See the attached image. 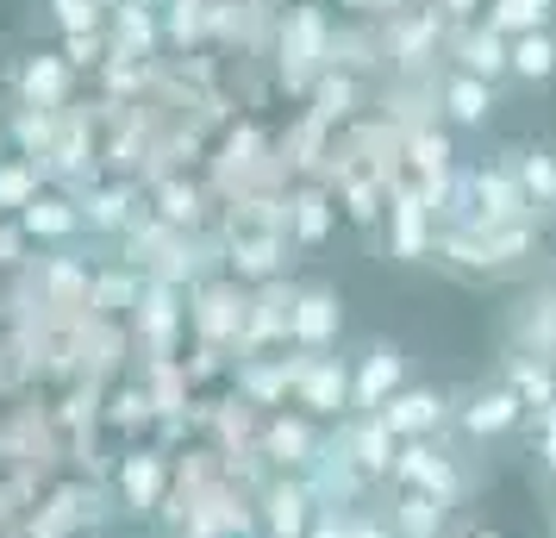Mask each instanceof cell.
I'll return each mask as SVG.
<instances>
[{
	"label": "cell",
	"mask_w": 556,
	"mask_h": 538,
	"mask_svg": "<svg viewBox=\"0 0 556 538\" xmlns=\"http://www.w3.org/2000/svg\"><path fill=\"white\" fill-rule=\"evenodd\" d=\"M394 495H431L438 508H463V495H469V483H463V470H456L451 451H438L431 438H413V445H401V458H394Z\"/></svg>",
	"instance_id": "1"
},
{
	"label": "cell",
	"mask_w": 556,
	"mask_h": 538,
	"mask_svg": "<svg viewBox=\"0 0 556 538\" xmlns=\"http://www.w3.org/2000/svg\"><path fill=\"white\" fill-rule=\"evenodd\" d=\"M169 488H176V458L169 451H126V458L113 463V495H119V508L131 520H156L163 501H169Z\"/></svg>",
	"instance_id": "2"
},
{
	"label": "cell",
	"mask_w": 556,
	"mask_h": 538,
	"mask_svg": "<svg viewBox=\"0 0 556 538\" xmlns=\"http://www.w3.org/2000/svg\"><path fill=\"white\" fill-rule=\"evenodd\" d=\"M301 483H306V495L331 513L363 508V495H369V476L356 470V458L344 451V438H326V445H319V458L301 470Z\"/></svg>",
	"instance_id": "3"
},
{
	"label": "cell",
	"mask_w": 556,
	"mask_h": 538,
	"mask_svg": "<svg viewBox=\"0 0 556 538\" xmlns=\"http://www.w3.org/2000/svg\"><path fill=\"white\" fill-rule=\"evenodd\" d=\"M313 513H319V501L306 495L301 476H269L256 488V526H263V538H306Z\"/></svg>",
	"instance_id": "4"
},
{
	"label": "cell",
	"mask_w": 556,
	"mask_h": 538,
	"mask_svg": "<svg viewBox=\"0 0 556 538\" xmlns=\"http://www.w3.org/2000/svg\"><path fill=\"white\" fill-rule=\"evenodd\" d=\"M319 426L306 420V413H276V420H263V463L276 470V476H301L306 463L319 458Z\"/></svg>",
	"instance_id": "5"
},
{
	"label": "cell",
	"mask_w": 556,
	"mask_h": 538,
	"mask_svg": "<svg viewBox=\"0 0 556 538\" xmlns=\"http://www.w3.org/2000/svg\"><path fill=\"white\" fill-rule=\"evenodd\" d=\"M338 438H344V451L356 458V470H363L369 483H388V476H394L401 438L388 433V420H381V413H356V420H344V426H338Z\"/></svg>",
	"instance_id": "6"
},
{
	"label": "cell",
	"mask_w": 556,
	"mask_h": 538,
	"mask_svg": "<svg viewBox=\"0 0 556 538\" xmlns=\"http://www.w3.org/2000/svg\"><path fill=\"white\" fill-rule=\"evenodd\" d=\"M401 388H406V358L394 351V345H376L369 358L356 363V376H351V408L356 413H381Z\"/></svg>",
	"instance_id": "7"
},
{
	"label": "cell",
	"mask_w": 556,
	"mask_h": 538,
	"mask_svg": "<svg viewBox=\"0 0 556 538\" xmlns=\"http://www.w3.org/2000/svg\"><path fill=\"white\" fill-rule=\"evenodd\" d=\"M294 401L306 408V420H344L351 413V370L338 358H313L306 376L294 383Z\"/></svg>",
	"instance_id": "8"
},
{
	"label": "cell",
	"mask_w": 556,
	"mask_h": 538,
	"mask_svg": "<svg viewBox=\"0 0 556 538\" xmlns=\"http://www.w3.org/2000/svg\"><path fill=\"white\" fill-rule=\"evenodd\" d=\"M344 326V301L331 295V288H306L294 295V313H288V338L301 345V351H326L331 338Z\"/></svg>",
	"instance_id": "9"
},
{
	"label": "cell",
	"mask_w": 556,
	"mask_h": 538,
	"mask_svg": "<svg viewBox=\"0 0 556 538\" xmlns=\"http://www.w3.org/2000/svg\"><path fill=\"white\" fill-rule=\"evenodd\" d=\"M381 420H388V433L401 438V445H413V438H431L444 420H451V408H444V395L438 388H401L388 408H381Z\"/></svg>",
	"instance_id": "10"
},
{
	"label": "cell",
	"mask_w": 556,
	"mask_h": 538,
	"mask_svg": "<svg viewBox=\"0 0 556 538\" xmlns=\"http://www.w3.org/2000/svg\"><path fill=\"white\" fill-rule=\"evenodd\" d=\"M456 420H463L469 438H501V433H513V426L526 420V408H519V395H513L506 383H494V388H476Z\"/></svg>",
	"instance_id": "11"
},
{
	"label": "cell",
	"mask_w": 556,
	"mask_h": 538,
	"mask_svg": "<svg viewBox=\"0 0 556 538\" xmlns=\"http://www.w3.org/2000/svg\"><path fill=\"white\" fill-rule=\"evenodd\" d=\"M513 358H538L556 370V295H538L513 320Z\"/></svg>",
	"instance_id": "12"
},
{
	"label": "cell",
	"mask_w": 556,
	"mask_h": 538,
	"mask_svg": "<svg viewBox=\"0 0 556 538\" xmlns=\"http://www.w3.org/2000/svg\"><path fill=\"white\" fill-rule=\"evenodd\" d=\"M244 320H251V301L238 288H206L201 308H194V326H201L206 345H238L244 338Z\"/></svg>",
	"instance_id": "13"
},
{
	"label": "cell",
	"mask_w": 556,
	"mask_h": 538,
	"mask_svg": "<svg viewBox=\"0 0 556 538\" xmlns=\"http://www.w3.org/2000/svg\"><path fill=\"white\" fill-rule=\"evenodd\" d=\"M388 526H394V538H444V526H451V508H438L431 495H394Z\"/></svg>",
	"instance_id": "14"
},
{
	"label": "cell",
	"mask_w": 556,
	"mask_h": 538,
	"mask_svg": "<svg viewBox=\"0 0 556 538\" xmlns=\"http://www.w3.org/2000/svg\"><path fill=\"white\" fill-rule=\"evenodd\" d=\"M506 388L519 395V408L526 413H544L556 401V370L538 358H506Z\"/></svg>",
	"instance_id": "15"
},
{
	"label": "cell",
	"mask_w": 556,
	"mask_h": 538,
	"mask_svg": "<svg viewBox=\"0 0 556 538\" xmlns=\"http://www.w3.org/2000/svg\"><path fill=\"white\" fill-rule=\"evenodd\" d=\"M519 188H526V207H544L556 213V157L551 151H519Z\"/></svg>",
	"instance_id": "16"
},
{
	"label": "cell",
	"mask_w": 556,
	"mask_h": 538,
	"mask_svg": "<svg viewBox=\"0 0 556 538\" xmlns=\"http://www.w3.org/2000/svg\"><path fill=\"white\" fill-rule=\"evenodd\" d=\"M20 226L31 232V238H70V232L81 226V207L70 201H51V195H38V201L20 213Z\"/></svg>",
	"instance_id": "17"
},
{
	"label": "cell",
	"mask_w": 556,
	"mask_h": 538,
	"mask_svg": "<svg viewBox=\"0 0 556 538\" xmlns=\"http://www.w3.org/2000/svg\"><path fill=\"white\" fill-rule=\"evenodd\" d=\"M463 70L476 82H494L513 70V45H501V32H476L469 45H463Z\"/></svg>",
	"instance_id": "18"
},
{
	"label": "cell",
	"mask_w": 556,
	"mask_h": 538,
	"mask_svg": "<svg viewBox=\"0 0 556 538\" xmlns=\"http://www.w3.org/2000/svg\"><path fill=\"white\" fill-rule=\"evenodd\" d=\"M426 245H431V207L426 201H401L394 207V251L426 257Z\"/></svg>",
	"instance_id": "19"
},
{
	"label": "cell",
	"mask_w": 556,
	"mask_h": 538,
	"mask_svg": "<svg viewBox=\"0 0 556 538\" xmlns=\"http://www.w3.org/2000/svg\"><path fill=\"white\" fill-rule=\"evenodd\" d=\"M138 320H144V338H151V351L163 358V351H169V338H176V295L156 283L151 295H144V313H138Z\"/></svg>",
	"instance_id": "20"
},
{
	"label": "cell",
	"mask_w": 556,
	"mask_h": 538,
	"mask_svg": "<svg viewBox=\"0 0 556 538\" xmlns=\"http://www.w3.org/2000/svg\"><path fill=\"white\" fill-rule=\"evenodd\" d=\"M81 226H94V232L131 226V195L126 188H101V195H88V201H81Z\"/></svg>",
	"instance_id": "21"
},
{
	"label": "cell",
	"mask_w": 556,
	"mask_h": 538,
	"mask_svg": "<svg viewBox=\"0 0 556 538\" xmlns=\"http://www.w3.org/2000/svg\"><path fill=\"white\" fill-rule=\"evenodd\" d=\"M513 76H526V82L556 76V45L544 38V32H526V38L513 45Z\"/></svg>",
	"instance_id": "22"
},
{
	"label": "cell",
	"mask_w": 556,
	"mask_h": 538,
	"mask_svg": "<svg viewBox=\"0 0 556 538\" xmlns=\"http://www.w3.org/2000/svg\"><path fill=\"white\" fill-rule=\"evenodd\" d=\"M444 101H451V120H456V126H481V120H488V107H494V95H488V82L456 76Z\"/></svg>",
	"instance_id": "23"
},
{
	"label": "cell",
	"mask_w": 556,
	"mask_h": 538,
	"mask_svg": "<svg viewBox=\"0 0 556 538\" xmlns=\"http://www.w3.org/2000/svg\"><path fill=\"white\" fill-rule=\"evenodd\" d=\"M288 226H294V238L301 245H319L331 232V207H326V195H301V201L288 207Z\"/></svg>",
	"instance_id": "24"
},
{
	"label": "cell",
	"mask_w": 556,
	"mask_h": 538,
	"mask_svg": "<svg viewBox=\"0 0 556 538\" xmlns=\"http://www.w3.org/2000/svg\"><path fill=\"white\" fill-rule=\"evenodd\" d=\"M551 0H501L494 7V32H544Z\"/></svg>",
	"instance_id": "25"
},
{
	"label": "cell",
	"mask_w": 556,
	"mask_h": 538,
	"mask_svg": "<svg viewBox=\"0 0 556 538\" xmlns=\"http://www.w3.org/2000/svg\"><path fill=\"white\" fill-rule=\"evenodd\" d=\"M231 263H238L244 276H276V245H269V238H244V245L231 251Z\"/></svg>",
	"instance_id": "26"
},
{
	"label": "cell",
	"mask_w": 556,
	"mask_h": 538,
	"mask_svg": "<svg viewBox=\"0 0 556 538\" xmlns=\"http://www.w3.org/2000/svg\"><path fill=\"white\" fill-rule=\"evenodd\" d=\"M31 201H38V176L31 170H0V207H20L26 213Z\"/></svg>",
	"instance_id": "27"
},
{
	"label": "cell",
	"mask_w": 556,
	"mask_h": 538,
	"mask_svg": "<svg viewBox=\"0 0 556 538\" xmlns=\"http://www.w3.org/2000/svg\"><path fill=\"white\" fill-rule=\"evenodd\" d=\"M344 538H394V526H388V513H344Z\"/></svg>",
	"instance_id": "28"
},
{
	"label": "cell",
	"mask_w": 556,
	"mask_h": 538,
	"mask_svg": "<svg viewBox=\"0 0 556 538\" xmlns=\"http://www.w3.org/2000/svg\"><path fill=\"white\" fill-rule=\"evenodd\" d=\"M26 88H31V101H56V95H63V70H56V63H31Z\"/></svg>",
	"instance_id": "29"
},
{
	"label": "cell",
	"mask_w": 556,
	"mask_h": 538,
	"mask_svg": "<svg viewBox=\"0 0 556 538\" xmlns=\"http://www.w3.org/2000/svg\"><path fill=\"white\" fill-rule=\"evenodd\" d=\"M306 538H344V513L319 508V513H313V526H306Z\"/></svg>",
	"instance_id": "30"
},
{
	"label": "cell",
	"mask_w": 556,
	"mask_h": 538,
	"mask_svg": "<svg viewBox=\"0 0 556 538\" xmlns=\"http://www.w3.org/2000/svg\"><path fill=\"white\" fill-rule=\"evenodd\" d=\"M163 213H169V220H188V213H194V195H188V188H169V195H163Z\"/></svg>",
	"instance_id": "31"
},
{
	"label": "cell",
	"mask_w": 556,
	"mask_h": 538,
	"mask_svg": "<svg viewBox=\"0 0 556 538\" xmlns=\"http://www.w3.org/2000/svg\"><path fill=\"white\" fill-rule=\"evenodd\" d=\"M469 538H501V533H469Z\"/></svg>",
	"instance_id": "32"
},
{
	"label": "cell",
	"mask_w": 556,
	"mask_h": 538,
	"mask_svg": "<svg viewBox=\"0 0 556 538\" xmlns=\"http://www.w3.org/2000/svg\"><path fill=\"white\" fill-rule=\"evenodd\" d=\"M551 295H556V288H551Z\"/></svg>",
	"instance_id": "33"
}]
</instances>
